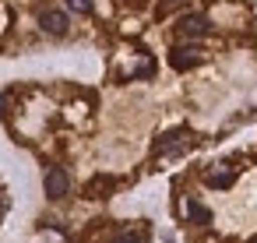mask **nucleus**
<instances>
[{
	"mask_svg": "<svg viewBox=\"0 0 257 243\" xmlns=\"http://www.w3.org/2000/svg\"><path fill=\"white\" fill-rule=\"evenodd\" d=\"M204 183H208V187H215V190H225V187H232V183H236V169H232L229 162L211 166V169L204 173Z\"/></svg>",
	"mask_w": 257,
	"mask_h": 243,
	"instance_id": "5",
	"label": "nucleus"
},
{
	"mask_svg": "<svg viewBox=\"0 0 257 243\" xmlns=\"http://www.w3.org/2000/svg\"><path fill=\"white\" fill-rule=\"evenodd\" d=\"M187 218H190L194 225H208V222H211V211H208L201 201H187Z\"/></svg>",
	"mask_w": 257,
	"mask_h": 243,
	"instance_id": "8",
	"label": "nucleus"
},
{
	"mask_svg": "<svg viewBox=\"0 0 257 243\" xmlns=\"http://www.w3.org/2000/svg\"><path fill=\"white\" fill-rule=\"evenodd\" d=\"M208 18L204 15H183L180 18V25H176V36L180 39H201V36H208Z\"/></svg>",
	"mask_w": 257,
	"mask_h": 243,
	"instance_id": "1",
	"label": "nucleus"
},
{
	"mask_svg": "<svg viewBox=\"0 0 257 243\" xmlns=\"http://www.w3.org/2000/svg\"><path fill=\"white\" fill-rule=\"evenodd\" d=\"M43 187H46V197H64L67 190H71V176H67V169H60V166H53V169H46V180H43Z\"/></svg>",
	"mask_w": 257,
	"mask_h": 243,
	"instance_id": "2",
	"label": "nucleus"
},
{
	"mask_svg": "<svg viewBox=\"0 0 257 243\" xmlns=\"http://www.w3.org/2000/svg\"><path fill=\"white\" fill-rule=\"evenodd\" d=\"M204 60V53L197 50V46H176V50H169V64L176 67V71H190V67H197Z\"/></svg>",
	"mask_w": 257,
	"mask_h": 243,
	"instance_id": "3",
	"label": "nucleus"
},
{
	"mask_svg": "<svg viewBox=\"0 0 257 243\" xmlns=\"http://www.w3.org/2000/svg\"><path fill=\"white\" fill-rule=\"evenodd\" d=\"M183 148H187V127H176V131H169V134L155 138V152H159V155H176V152H183Z\"/></svg>",
	"mask_w": 257,
	"mask_h": 243,
	"instance_id": "4",
	"label": "nucleus"
},
{
	"mask_svg": "<svg viewBox=\"0 0 257 243\" xmlns=\"http://www.w3.org/2000/svg\"><path fill=\"white\" fill-rule=\"evenodd\" d=\"M183 4H187V0H159V11H155V15L166 18V15H173L176 8H183Z\"/></svg>",
	"mask_w": 257,
	"mask_h": 243,
	"instance_id": "9",
	"label": "nucleus"
},
{
	"mask_svg": "<svg viewBox=\"0 0 257 243\" xmlns=\"http://www.w3.org/2000/svg\"><path fill=\"white\" fill-rule=\"evenodd\" d=\"M250 243H257V239H250Z\"/></svg>",
	"mask_w": 257,
	"mask_h": 243,
	"instance_id": "12",
	"label": "nucleus"
},
{
	"mask_svg": "<svg viewBox=\"0 0 257 243\" xmlns=\"http://www.w3.org/2000/svg\"><path fill=\"white\" fill-rule=\"evenodd\" d=\"M109 243H141V236H138V232H120V236H113Z\"/></svg>",
	"mask_w": 257,
	"mask_h": 243,
	"instance_id": "11",
	"label": "nucleus"
},
{
	"mask_svg": "<svg viewBox=\"0 0 257 243\" xmlns=\"http://www.w3.org/2000/svg\"><path fill=\"white\" fill-rule=\"evenodd\" d=\"M113 190H116V180H113V176H106V173H99V176H92V180H88L85 197H109Z\"/></svg>",
	"mask_w": 257,
	"mask_h": 243,
	"instance_id": "7",
	"label": "nucleus"
},
{
	"mask_svg": "<svg viewBox=\"0 0 257 243\" xmlns=\"http://www.w3.org/2000/svg\"><path fill=\"white\" fill-rule=\"evenodd\" d=\"M67 8L78 15H92V0H67Z\"/></svg>",
	"mask_w": 257,
	"mask_h": 243,
	"instance_id": "10",
	"label": "nucleus"
},
{
	"mask_svg": "<svg viewBox=\"0 0 257 243\" xmlns=\"http://www.w3.org/2000/svg\"><path fill=\"white\" fill-rule=\"evenodd\" d=\"M39 29L50 32V36H64V32H67V15L46 8V11H39Z\"/></svg>",
	"mask_w": 257,
	"mask_h": 243,
	"instance_id": "6",
	"label": "nucleus"
}]
</instances>
